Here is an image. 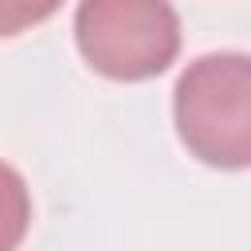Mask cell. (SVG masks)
I'll return each mask as SVG.
<instances>
[{
  "label": "cell",
  "mask_w": 251,
  "mask_h": 251,
  "mask_svg": "<svg viewBox=\"0 0 251 251\" xmlns=\"http://www.w3.org/2000/svg\"><path fill=\"white\" fill-rule=\"evenodd\" d=\"M173 118L184 149L212 169L251 161V59L239 51L200 55L173 90Z\"/></svg>",
  "instance_id": "cell-1"
},
{
  "label": "cell",
  "mask_w": 251,
  "mask_h": 251,
  "mask_svg": "<svg viewBox=\"0 0 251 251\" xmlns=\"http://www.w3.org/2000/svg\"><path fill=\"white\" fill-rule=\"evenodd\" d=\"M75 43L98 75L145 82L173 67L180 16L169 0H78Z\"/></svg>",
  "instance_id": "cell-2"
},
{
  "label": "cell",
  "mask_w": 251,
  "mask_h": 251,
  "mask_svg": "<svg viewBox=\"0 0 251 251\" xmlns=\"http://www.w3.org/2000/svg\"><path fill=\"white\" fill-rule=\"evenodd\" d=\"M31 227V192L24 176L0 161V251H16Z\"/></svg>",
  "instance_id": "cell-3"
},
{
  "label": "cell",
  "mask_w": 251,
  "mask_h": 251,
  "mask_svg": "<svg viewBox=\"0 0 251 251\" xmlns=\"http://www.w3.org/2000/svg\"><path fill=\"white\" fill-rule=\"evenodd\" d=\"M63 0H0V39H12L43 20H51Z\"/></svg>",
  "instance_id": "cell-4"
}]
</instances>
